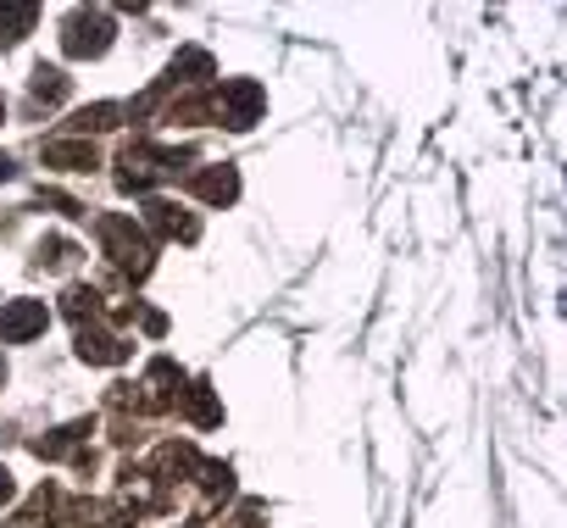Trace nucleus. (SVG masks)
I'll return each instance as SVG.
<instances>
[{"label":"nucleus","instance_id":"obj_4","mask_svg":"<svg viewBox=\"0 0 567 528\" xmlns=\"http://www.w3.org/2000/svg\"><path fill=\"white\" fill-rule=\"evenodd\" d=\"M223 101H228V123H234V128H250L256 112H261V90H256V84H228Z\"/></svg>","mask_w":567,"mask_h":528},{"label":"nucleus","instance_id":"obj_6","mask_svg":"<svg viewBox=\"0 0 567 528\" xmlns=\"http://www.w3.org/2000/svg\"><path fill=\"white\" fill-rule=\"evenodd\" d=\"M34 18H40L34 7H0V40H7V45L23 40V29H34Z\"/></svg>","mask_w":567,"mask_h":528},{"label":"nucleus","instance_id":"obj_2","mask_svg":"<svg viewBox=\"0 0 567 528\" xmlns=\"http://www.w3.org/2000/svg\"><path fill=\"white\" fill-rule=\"evenodd\" d=\"M45 323H51L45 301H12L7 312H0V340H12V345H23V340L45 334Z\"/></svg>","mask_w":567,"mask_h":528},{"label":"nucleus","instance_id":"obj_10","mask_svg":"<svg viewBox=\"0 0 567 528\" xmlns=\"http://www.w3.org/2000/svg\"><path fill=\"white\" fill-rule=\"evenodd\" d=\"M0 117H7V101H0Z\"/></svg>","mask_w":567,"mask_h":528},{"label":"nucleus","instance_id":"obj_9","mask_svg":"<svg viewBox=\"0 0 567 528\" xmlns=\"http://www.w3.org/2000/svg\"><path fill=\"white\" fill-rule=\"evenodd\" d=\"M0 500H12V473L0 467Z\"/></svg>","mask_w":567,"mask_h":528},{"label":"nucleus","instance_id":"obj_5","mask_svg":"<svg viewBox=\"0 0 567 528\" xmlns=\"http://www.w3.org/2000/svg\"><path fill=\"white\" fill-rule=\"evenodd\" d=\"M79 356H84V362H123V345L106 340V334H90V329H84V334H79Z\"/></svg>","mask_w":567,"mask_h":528},{"label":"nucleus","instance_id":"obj_1","mask_svg":"<svg viewBox=\"0 0 567 528\" xmlns=\"http://www.w3.org/2000/svg\"><path fill=\"white\" fill-rule=\"evenodd\" d=\"M112 45V23L101 12H73L68 18V56H101Z\"/></svg>","mask_w":567,"mask_h":528},{"label":"nucleus","instance_id":"obj_7","mask_svg":"<svg viewBox=\"0 0 567 528\" xmlns=\"http://www.w3.org/2000/svg\"><path fill=\"white\" fill-rule=\"evenodd\" d=\"M234 189H239V184H234V173H228V167L200 178V195H206V200H234Z\"/></svg>","mask_w":567,"mask_h":528},{"label":"nucleus","instance_id":"obj_3","mask_svg":"<svg viewBox=\"0 0 567 528\" xmlns=\"http://www.w3.org/2000/svg\"><path fill=\"white\" fill-rule=\"evenodd\" d=\"M106 239H112V250H117V261H123L128 273H145L151 268V245L128 222H106Z\"/></svg>","mask_w":567,"mask_h":528},{"label":"nucleus","instance_id":"obj_8","mask_svg":"<svg viewBox=\"0 0 567 528\" xmlns=\"http://www.w3.org/2000/svg\"><path fill=\"white\" fill-rule=\"evenodd\" d=\"M34 95H40V101H62V95H68V79L51 73V68H40V73H34Z\"/></svg>","mask_w":567,"mask_h":528}]
</instances>
